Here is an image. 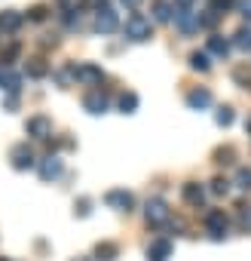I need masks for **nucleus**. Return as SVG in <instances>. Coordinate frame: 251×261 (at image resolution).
Listing matches in <instances>:
<instances>
[{
  "mask_svg": "<svg viewBox=\"0 0 251 261\" xmlns=\"http://www.w3.org/2000/svg\"><path fill=\"white\" fill-rule=\"evenodd\" d=\"M122 34L129 37L132 43H144V40H150V34H153L150 19H144L141 13H132L129 19H125V25H122Z\"/></svg>",
  "mask_w": 251,
  "mask_h": 261,
  "instance_id": "f257e3e1",
  "label": "nucleus"
},
{
  "mask_svg": "<svg viewBox=\"0 0 251 261\" xmlns=\"http://www.w3.org/2000/svg\"><path fill=\"white\" fill-rule=\"evenodd\" d=\"M144 218H147V224H150V227H163V224H169V221H172V212H169L166 200L153 197V200H147V206H144Z\"/></svg>",
  "mask_w": 251,
  "mask_h": 261,
  "instance_id": "f03ea898",
  "label": "nucleus"
},
{
  "mask_svg": "<svg viewBox=\"0 0 251 261\" xmlns=\"http://www.w3.org/2000/svg\"><path fill=\"white\" fill-rule=\"evenodd\" d=\"M104 203H107L110 209H119V212H132V206H135V197H132L129 191L116 188V191H107V194H104Z\"/></svg>",
  "mask_w": 251,
  "mask_h": 261,
  "instance_id": "7ed1b4c3",
  "label": "nucleus"
},
{
  "mask_svg": "<svg viewBox=\"0 0 251 261\" xmlns=\"http://www.w3.org/2000/svg\"><path fill=\"white\" fill-rule=\"evenodd\" d=\"M116 28H119L116 10H110V7H101V10L95 13V31H98V34H113Z\"/></svg>",
  "mask_w": 251,
  "mask_h": 261,
  "instance_id": "20e7f679",
  "label": "nucleus"
},
{
  "mask_svg": "<svg viewBox=\"0 0 251 261\" xmlns=\"http://www.w3.org/2000/svg\"><path fill=\"white\" fill-rule=\"evenodd\" d=\"M175 25H178L181 34H193V31H199V13H193L190 7H178Z\"/></svg>",
  "mask_w": 251,
  "mask_h": 261,
  "instance_id": "39448f33",
  "label": "nucleus"
},
{
  "mask_svg": "<svg viewBox=\"0 0 251 261\" xmlns=\"http://www.w3.org/2000/svg\"><path fill=\"white\" fill-rule=\"evenodd\" d=\"M71 77L83 80V83H101L104 80V71L92 62H83V65H71Z\"/></svg>",
  "mask_w": 251,
  "mask_h": 261,
  "instance_id": "423d86ee",
  "label": "nucleus"
},
{
  "mask_svg": "<svg viewBox=\"0 0 251 261\" xmlns=\"http://www.w3.org/2000/svg\"><path fill=\"white\" fill-rule=\"evenodd\" d=\"M227 215L221 212V209H211V212H205V230L214 237V240H224L227 237Z\"/></svg>",
  "mask_w": 251,
  "mask_h": 261,
  "instance_id": "0eeeda50",
  "label": "nucleus"
},
{
  "mask_svg": "<svg viewBox=\"0 0 251 261\" xmlns=\"http://www.w3.org/2000/svg\"><path fill=\"white\" fill-rule=\"evenodd\" d=\"M25 133H28V136H34V139H49V136H52V120H49V117H43V114L28 117Z\"/></svg>",
  "mask_w": 251,
  "mask_h": 261,
  "instance_id": "6e6552de",
  "label": "nucleus"
},
{
  "mask_svg": "<svg viewBox=\"0 0 251 261\" xmlns=\"http://www.w3.org/2000/svg\"><path fill=\"white\" fill-rule=\"evenodd\" d=\"M83 108H86L89 114H104V111L110 108V98H107V92H101V89H89V92L83 95Z\"/></svg>",
  "mask_w": 251,
  "mask_h": 261,
  "instance_id": "1a4fd4ad",
  "label": "nucleus"
},
{
  "mask_svg": "<svg viewBox=\"0 0 251 261\" xmlns=\"http://www.w3.org/2000/svg\"><path fill=\"white\" fill-rule=\"evenodd\" d=\"M10 160H13V169H19V172H25V169H31L37 160H34V151L28 148V145H16L13 151H10Z\"/></svg>",
  "mask_w": 251,
  "mask_h": 261,
  "instance_id": "9d476101",
  "label": "nucleus"
},
{
  "mask_svg": "<svg viewBox=\"0 0 251 261\" xmlns=\"http://www.w3.org/2000/svg\"><path fill=\"white\" fill-rule=\"evenodd\" d=\"M37 169H40V178H43V181H55V178L65 172V163H61L55 154H49V157H43V160H40V166H37Z\"/></svg>",
  "mask_w": 251,
  "mask_h": 261,
  "instance_id": "9b49d317",
  "label": "nucleus"
},
{
  "mask_svg": "<svg viewBox=\"0 0 251 261\" xmlns=\"http://www.w3.org/2000/svg\"><path fill=\"white\" fill-rule=\"evenodd\" d=\"M169 258H172V240L156 237V240L147 246V261H169Z\"/></svg>",
  "mask_w": 251,
  "mask_h": 261,
  "instance_id": "f8f14e48",
  "label": "nucleus"
},
{
  "mask_svg": "<svg viewBox=\"0 0 251 261\" xmlns=\"http://www.w3.org/2000/svg\"><path fill=\"white\" fill-rule=\"evenodd\" d=\"M0 89H7L10 95H19V89H22V74L4 65V80H0Z\"/></svg>",
  "mask_w": 251,
  "mask_h": 261,
  "instance_id": "ddd939ff",
  "label": "nucleus"
},
{
  "mask_svg": "<svg viewBox=\"0 0 251 261\" xmlns=\"http://www.w3.org/2000/svg\"><path fill=\"white\" fill-rule=\"evenodd\" d=\"M181 197H184V203H190V206H202V200H205V191H202V185H196V181H187V185L181 188Z\"/></svg>",
  "mask_w": 251,
  "mask_h": 261,
  "instance_id": "4468645a",
  "label": "nucleus"
},
{
  "mask_svg": "<svg viewBox=\"0 0 251 261\" xmlns=\"http://www.w3.org/2000/svg\"><path fill=\"white\" fill-rule=\"evenodd\" d=\"M22 13L19 10H7V13H0V31H19L22 28Z\"/></svg>",
  "mask_w": 251,
  "mask_h": 261,
  "instance_id": "2eb2a0df",
  "label": "nucleus"
},
{
  "mask_svg": "<svg viewBox=\"0 0 251 261\" xmlns=\"http://www.w3.org/2000/svg\"><path fill=\"white\" fill-rule=\"evenodd\" d=\"M187 105H190L193 111H202V108L211 105V92H208V89H193V92H187Z\"/></svg>",
  "mask_w": 251,
  "mask_h": 261,
  "instance_id": "dca6fc26",
  "label": "nucleus"
},
{
  "mask_svg": "<svg viewBox=\"0 0 251 261\" xmlns=\"http://www.w3.org/2000/svg\"><path fill=\"white\" fill-rule=\"evenodd\" d=\"M116 255H119L116 243H98L95 246V261H116Z\"/></svg>",
  "mask_w": 251,
  "mask_h": 261,
  "instance_id": "f3484780",
  "label": "nucleus"
},
{
  "mask_svg": "<svg viewBox=\"0 0 251 261\" xmlns=\"http://www.w3.org/2000/svg\"><path fill=\"white\" fill-rule=\"evenodd\" d=\"M233 46L242 49V53H251V28H239L233 34Z\"/></svg>",
  "mask_w": 251,
  "mask_h": 261,
  "instance_id": "a211bd4d",
  "label": "nucleus"
},
{
  "mask_svg": "<svg viewBox=\"0 0 251 261\" xmlns=\"http://www.w3.org/2000/svg\"><path fill=\"white\" fill-rule=\"evenodd\" d=\"M208 53H211V56H221V59H224V56L230 53V43H227V40H224L221 34H214V37H208Z\"/></svg>",
  "mask_w": 251,
  "mask_h": 261,
  "instance_id": "6ab92c4d",
  "label": "nucleus"
},
{
  "mask_svg": "<svg viewBox=\"0 0 251 261\" xmlns=\"http://www.w3.org/2000/svg\"><path fill=\"white\" fill-rule=\"evenodd\" d=\"M25 71H28V77H34V80H40V77H46V74H49V68H46V62H43V59H31Z\"/></svg>",
  "mask_w": 251,
  "mask_h": 261,
  "instance_id": "aec40b11",
  "label": "nucleus"
},
{
  "mask_svg": "<svg viewBox=\"0 0 251 261\" xmlns=\"http://www.w3.org/2000/svg\"><path fill=\"white\" fill-rule=\"evenodd\" d=\"M119 108H122V114H135L138 111V95L135 92H122L119 95Z\"/></svg>",
  "mask_w": 251,
  "mask_h": 261,
  "instance_id": "412c9836",
  "label": "nucleus"
},
{
  "mask_svg": "<svg viewBox=\"0 0 251 261\" xmlns=\"http://www.w3.org/2000/svg\"><path fill=\"white\" fill-rule=\"evenodd\" d=\"M190 68L205 74V71L211 68V59H208V53H193V56H190Z\"/></svg>",
  "mask_w": 251,
  "mask_h": 261,
  "instance_id": "4be33fe9",
  "label": "nucleus"
},
{
  "mask_svg": "<svg viewBox=\"0 0 251 261\" xmlns=\"http://www.w3.org/2000/svg\"><path fill=\"white\" fill-rule=\"evenodd\" d=\"M153 19L156 22H172V7L166 4V0H156L153 4Z\"/></svg>",
  "mask_w": 251,
  "mask_h": 261,
  "instance_id": "5701e85b",
  "label": "nucleus"
},
{
  "mask_svg": "<svg viewBox=\"0 0 251 261\" xmlns=\"http://www.w3.org/2000/svg\"><path fill=\"white\" fill-rule=\"evenodd\" d=\"M233 185H236L239 191H251V169H245V166H242V169L236 172V178H233Z\"/></svg>",
  "mask_w": 251,
  "mask_h": 261,
  "instance_id": "b1692460",
  "label": "nucleus"
},
{
  "mask_svg": "<svg viewBox=\"0 0 251 261\" xmlns=\"http://www.w3.org/2000/svg\"><path fill=\"white\" fill-rule=\"evenodd\" d=\"M233 120H236L233 108H227V105H224V108H217V114H214V123H217V126H230Z\"/></svg>",
  "mask_w": 251,
  "mask_h": 261,
  "instance_id": "393cba45",
  "label": "nucleus"
},
{
  "mask_svg": "<svg viewBox=\"0 0 251 261\" xmlns=\"http://www.w3.org/2000/svg\"><path fill=\"white\" fill-rule=\"evenodd\" d=\"M239 227L251 233V206H239Z\"/></svg>",
  "mask_w": 251,
  "mask_h": 261,
  "instance_id": "a878e982",
  "label": "nucleus"
},
{
  "mask_svg": "<svg viewBox=\"0 0 251 261\" xmlns=\"http://www.w3.org/2000/svg\"><path fill=\"white\" fill-rule=\"evenodd\" d=\"M233 157H236L233 148H217V151H214V160H217V163H233Z\"/></svg>",
  "mask_w": 251,
  "mask_h": 261,
  "instance_id": "bb28decb",
  "label": "nucleus"
},
{
  "mask_svg": "<svg viewBox=\"0 0 251 261\" xmlns=\"http://www.w3.org/2000/svg\"><path fill=\"white\" fill-rule=\"evenodd\" d=\"M227 191H230V181H227V178H214V181H211V194H217V197H224Z\"/></svg>",
  "mask_w": 251,
  "mask_h": 261,
  "instance_id": "cd10ccee",
  "label": "nucleus"
},
{
  "mask_svg": "<svg viewBox=\"0 0 251 261\" xmlns=\"http://www.w3.org/2000/svg\"><path fill=\"white\" fill-rule=\"evenodd\" d=\"M233 80H236V83H242V86H251V71L236 68V71H233Z\"/></svg>",
  "mask_w": 251,
  "mask_h": 261,
  "instance_id": "c85d7f7f",
  "label": "nucleus"
},
{
  "mask_svg": "<svg viewBox=\"0 0 251 261\" xmlns=\"http://www.w3.org/2000/svg\"><path fill=\"white\" fill-rule=\"evenodd\" d=\"M43 19H46V7H43V4L31 7V22H43Z\"/></svg>",
  "mask_w": 251,
  "mask_h": 261,
  "instance_id": "c756f323",
  "label": "nucleus"
},
{
  "mask_svg": "<svg viewBox=\"0 0 251 261\" xmlns=\"http://www.w3.org/2000/svg\"><path fill=\"white\" fill-rule=\"evenodd\" d=\"M208 4H211V10H214V13H224L227 7H233V4H236V0H208Z\"/></svg>",
  "mask_w": 251,
  "mask_h": 261,
  "instance_id": "7c9ffc66",
  "label": "nucleus"
},
{
  "mask_svg": "<svg viewBox=\"0 0 251 261\" xmlns=\"http://www.w3.org/2000/svg\"><path fill=\"white\" fill-rule=\"evenodd\" d=\"M89 206H92V203H89V200L83 197V200H80V203H77L74 209H77V215H89Z\"/></svg>",
  "mask_w": 251,
  "mask_h": 261,
  "instance_id": "2f4dec72",
  "label": "nucleus"
},
{
  "mask_svg": "<svg viewBox=\"0 0 251 261\" xmlns=\"http://www.w3.org/2000/svg\"><path fill=\"white\" fill-rule=\"evenodd\" d=\"M239 13H242L245 19H251V0H239Z\"/></svg>",
  "mask_w": 251,
  "mask_h": 261,
  "instance_id": "473e14b6",
  "label": "nucleus"
},
{
  "mask_svg": "<svg viewBox=\"0 0 251 261\" xmlns=\"http://www.w3.org/2000/svg\"><path fill=\"white\" fill-rule=\"evenodd\" d=\"M4 108H7V111H16V108H19V95H7Z\"/></svg>",
  "mask_w": 251,
  "mask_h": 261,
  "instance_id": "72a5a7b5",
  "label": "nucleus"
},
{
  "mask_svg": "<svg viewBox=\"0 0 251 261\" xmlns=\"http://www.w3.org/2000/svg\"><path fill=\"white\" fill-rule=\"evenodd\" d=\"M80 7H98V10H101V7H107V0H83Z\"/></svg>",
  "mask_w": 251,
  "mask_h": 261,
  "instance_id": "f704fd0d",
  "label": "nucleus"
},
{
  "mask_svg": "<svg viewBox=\"0 0 251 261\" xmlns=\"http://www.w3.org/2000/svg\"><path fill=\"white\" fill-rule=\"evenodd\" d=\"M119 4H125V7H129V10H135V7L141 4V0H119Z\"/></svg>",
  "mask_w": 251,
  "mask_h": 261,
  "instance_id": "c9c22d12",
  "label": "nucleus"
},
{
  "mask_svg": "<svg viewBox=\"0 0 251 261\" xmlns=\"http://www.w3.org/2000/svg\"><path fill=\"white\" fill-rule=\"evenodd\" d=\"M175 4H178V7H193L196 0H175Z\"/></svg>",
  "mask_w": 251,
  "mask_h": 261,
  "instance_id": "e433bc0d",
  "label": "nucleus"
},
{
  "mask_svg": "<svg viewBox=\"0 0 251 261\" xmlns=\"http://www.w3.org/2000/svg\"><path fill=\"white\" fill-rule=\"evenodd\" d=\"M0 80H4V65H0Z\"/></svg>",
  "mask_w": 251,
  "mask_h": 261,
  "instance_id": "4c0bfd02",
  "label": "nucleus"
},
{
  "mask_svg": "<svg viewBox=\"0 0 251 261\" xmlns=\"http://www.w3.org/2000/svg\"><path fill=\"white\" fill-rule=\"evenodd\" d=\"M245 129H251V120H248V123H245Z\"/></svg>",
  "mask_w": 251,
  "mask_h": 261,
  "instance_id": "58836bf2",
  "label": "nucleus"
},
{
  "mask_svg": "<svg viewBox=\"0 0 251 261\" xmlns=\"http://www.w3.org/2000/svg\"><path fill=\"white\" fill-rule=\"evenodd\" d=\"M0 261H7V258H0Z\"/></svg>",
  "mask_w": 251,
  "mask_h": 261,
  "instance_id": "ea45409f",
  "label": "nucleus"
}]
</instances>
